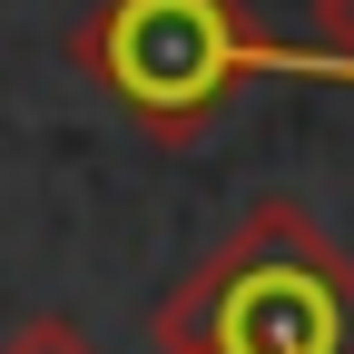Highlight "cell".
Segmentation results:
<instances>
[{
	"label": "cell",
	"mask_w": 354,
	"mask_h": 354,
	"mask_svg": "<svg viewBox=\"0 0 354 354\" xmlns=\"http://www.w3.org/2000/svg\"><path fill=\"white\" fill-rule=\"evenodd\" d=\"M158 354H354V256L295 197H266L246 227L197 256L148 315Z\"/></svg>",
	"instance_id": "1"
},
{
	"label": "cell",
	"mask_w": 354,
	"mask_h": 354,
	"mask_svg": "<svg viewBox=\"0 0 354 354\" xmlns=\"http://www.w3.org/2000/svg\"><path fill=\"white\" fill-rule=\"evenodd\" d=\"M69 59L99 79V99H118L167 148H187L246 79H276V69L335 79L325 50H276L246 0H99Z\"/></svg>",
	"instance_id": "2"
},
{
	"label": "cell",
	"mask_w": 354,
	"mask_h": 354,
	"mask_svg": "<svg viewBox=\"0 0 354 354\" xmlns=\"http://www.w3.org/2000/svg\"><path fill=\"white\" fill-rule=\"evenodd\" d=\"M315 50L335 59V79H354V0H315Z\"/></svg>",
	"instance_id": "3"
},
{
	"label": "cell",
	"mask_w": 354,
	"mask_h": 354,
	"mask_svg": "<svg viewBox=\"0 0 354 354\" xmlns=\"http://www.w3.org/2000/svg\"><path fill=\"white\" fill-rule=\"evenodd\" d=\"M0 354H99V344H88L79 325H59V315H39V325H20L10 344H0Z\"/></svg>",
	"instance_id": "4"
}]
</instances>
